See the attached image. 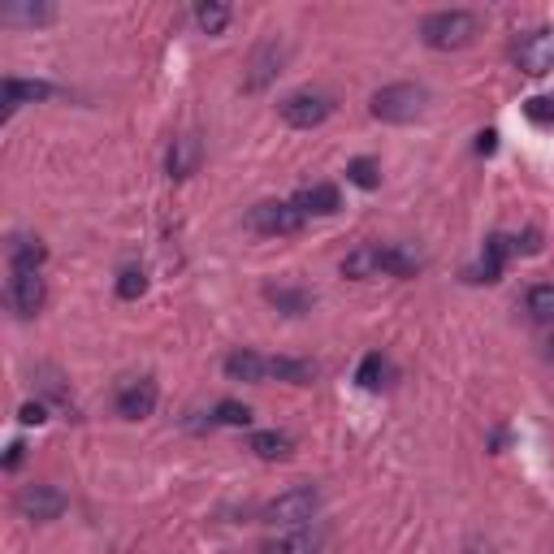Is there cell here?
Here are the masks:
<instances>
[{
    "label": "cell",
    "instance_id": "obj_1",
    "mask_svg": "<svg viewBox=\"0 0 554 554\" xmlns=\"http://www.w3.org/2000/svg\"><path fill=\"white\" fill-rule=\"evenodd\" d=\"M481 13L477 9H433L420 18V44L433 52H459L477 44L481 35Z\"/></svg>",
    "mask_w": 554,
    "mask_h": 554
},
{
    "label": "cell",
    "instance_id": "obj_2",
    "mask_svg": "<svg viewBox=\"0 0 554 554\" xmlns=\"http://www.w3.org/2000/svg\"><path fill=\"white\" fill-rule=\"evenodd\" d=\"M425 104H429V91L420 83H390V87L373 91L368 113H373L377 122H386V126H407V122H416V117L425 113Z\"/></svg>",
    "mask_w": 554,
    "mask_h": 554
},
{
    "label": "cell",
    "instance_id": "obj_3",
    "mask_svg": "<svg viewBox=\"0 0 554 554\" xmlns=\"http://www.w3.org/2000/svg\"><path fill=\"white\" fill-rule=\"evenodd\" d=\"M321 511V490L316 485H295V490L277 494L273 503H265L260 520L265 524H282V529H308Z\"/></svg>",
    "mask_w": 554,
    "mask_h": 554
},
{
    "label": "cell",
    "instance_id": "obj_4",
    "mask_svg": "<svg viewBox=\"0 0 554 554\" xmlns=\"http://www.w3.org/2000/svg\"><path fill=\"white\" fill-rule=\"evenodd\" d=\"M303 217L290 200H260L247 208V226L256 234H265V239H286V234H299L303 230Z\"/></svg>",
    "mask_w": 554,
    "mask_h": 554
},
{
    "label": "cell",
    "instance_id": "obj_5",
    "mask_svg": "<svg viewBox=\"0 0 554 554\" xmlns=\"http://www.w3.org/2000/svg\"><path fill=\"white\" fill-rule=\"evenodd\" d=\"M277 113H282V122L295 126V130H316V126L329 122V113H334V100H329L325 91L303 87V91H290V96L277 104Z\"/></svg>",
    "mask_w": 554,
    "mask_h": 554
},
{
    "label": "cell",
    "instance_id": "obj_6",
    "mask_svg": "<svg viewBox=\"0 0 554 554\" xmlns=\"http://www.w3.org/2000/svg\"><path fill=\"white\" fill-rule=\"evenodd\" d=\"M13 507H18V516L31 520V524H52V520L65 516L70 503H65V494L57 485H26V490L13 498Z\"/></svg>",
    "mask_w": 554,
    "mask_h": 554
},
{
    "label": "cell",
    "instance_id": "obj_7",
    "mask_svg": "<svg viewBox=\"0 0 554 554\" xmlns=\"http://www.w3.org/2000/svg\"><path fill=\"white\" fill-rule=\"evenodd\" d=\"M156 403H161V386H156L152 377L122 381V386H117V399H113V407H117V416H122V420H148L156 412Z\"/></svg>",
    "mask_w": 554,
    "mask_h": 554
},
{
    "label": "cell",
    "instance_id": "obj_8",
    "mask_svg": "<svg viewBox=\"0 0 554 554\" xmlns=\"http://www.w3.org/2000/svg\"><path fill=\"white\" fill-rule=\"evenodd\" d=\"M286 39H277V35H269L265 44H256V52H252V65H247V78H243V87L247 91H265L277 74H282V65H286Z\"/></svg>",
    "mask_w": 554,
    "mask_h": 554
},
{
    "label": "cell",
    "instance_id": "obj_9",
    "mask_svg": "<svg viewBox=\"0 0 554 554\" xmlns=\"http://www.w3.org/2000/svg\"><path fill=\"white\" fill-rule=\"evenodd\" d=\"M5 299H9V308L18 312L22 321H31V316L44 312L48 286H44V277H39V273H18V269H13L9 286H5Z\"/></svg>",
    "mask_w": 554,
    "mask_h": 554
},
{
    "label": "cell",
    "instance_id": "obj_10",
    "mask_svg": "<svg viewBox=\"0 0 554 554\" xmlns=\"http://www.w3.org/2000/svg\"><path fill=\"white\" fill-rule=\"evenodd\" d=\"M511 256H516V239H511V234H490V239H485V247H481V256H477V265L468 269V282L494 286L498 277H503V269H507Z\"/></svg>",
    "mask_w": 554,
    "mask_h": 554
},
{
    "label": "cell",
    "instance_id": "obj_11",
    "mask_svg": "<svg viewBox=\"0 0 554 554\" xmlns=\"http://www.w3.org/2000/svg\"><path fill=\"white\" fill-rule=\"evenodd\" d=\"M516 65L524 74L542 78L554 74V26H542V31H529L516 44Z\"/></svg>",
    "mask_w": 554,
    "mask_h": 554
},
{
    "label": "cell",
    "instance_id": "obj_12",
    "mask_svg": "<svg viewBox=\"0 0 554 554\" xmlns=\"http://www.w3.org/2000/svg\"><path fill=\"white\" fill-rule=\"evenodd\" d=\"M200 165H204V143H200V135H178L174 143H169L165 174L174 178V182H187L191 174H200Z\"/></svg>",
    "mask_w": 554,
    "mask_h": 554
},
{
    "label": "cell",
    "instance_id": "obj_13",
    "mask_svg": "<svg viewBox=\"0 0 554 554\" xmlns=\"http://www.w3.org/2000/svg\"><path fill=\"white\" fill-rule=\"evenodd\" d=\"M0 22L5 26H52L57 22V5H48V0H9V5H0Z\"/></svg>",
    "mask_w": 554,
    "mask_h": 554
},
{
    "label": "cell",
    "instance_id": "obj_14",
    "mask_svg": "<svg viewBox=\"0 0 554 554\" xmlns=\"http://www.w3.org/2000/svg\"><path fill=\"white\" fill-rule=\"evenodd\" d=\"M52 96V83H39V78H5V96H0V117H9L22 109V104H35V100H48Z\"/></svg>",
    "mask_w": 554,
    "mask_h": 554
},
{
    "label": "cell",
    "instance_id": "obj_15",
    "mask_svg": "<svg viewBox=\"0 0 554 554\" xmlns=\"http://www.w3.org/2000/svg\"><path fill=\"white\" fill-rule=\"evenodd\" d=\"M290 204H295L303 217H334L342 208V195H338V187H329V182H312V187H303Z\"/></svg>",
    "mask_w": 554,
    "mask_h": 554
},
{
    "label": "cell",
    "instance_id": "obj_16",
    "mask_svg": "<svg viewBox=\"0 0 554 554\" xmlns=\"http://www.w3.org/2000/svg\"><path fill=\"white\" fill-rule=\"evenodd\" d=\"M325 537L316 529H286L269 537V542H260V554H321Z\"/></svg>",
    "mask_w": 554,
    "mask_h": 554
},
{
    "label": "cell",
    "instance_id": "obj_17",
    "mask_svg": "<svg viewBox=\"0 0 554 554\" xmlns=\"http://www.w3.org/2000/svg\"><path fill=\"white\" fill-rule=\"evenodd\" d=\"M5 252H9V269H18V273H39L48 260V247L35 234H13Z\"/></svg>",
    "mask_w": 554,
    "mask_h": 554
},
{
    "label": "cell",
    "instance_id": "obj_18",
    "mask_svg": "<svg viewBox=\"0 0 554 554\" xmlns=\"http://www.w3.org/2000/svg\"><path fill=\"white\" fill-rule=\"evenodd\" d=\"M247 451H252L256 459H269V464H277V459L295 455V438L282 433V429H256L252 438H247Z\"/></svg>",
    "mask_w": 554,
    "mask_h": 554
},
{
    "label": "cell",
    "instance_id": "obj_19",
    "mask_svg": "<svg viewBox=\"0 0 554 554\" xmlns=\"http://www.w3.org/2000/svg\"><path fill=\"white\" fill-rule=\"evenodd\" d=\"M269 377L286 381V386H312L316 377H321V368L312 360H299V355H273L269 360Z\"/></svg>",
    "mask_w": 554,
    "mask_h": 554
},
{
    "label": "cell",
    "instance_id": "obj_20",
    "mask_svg": "<svg viewBox=\"0 0 554 554\" xmlns=\"http://www.w3.org/2000/svg\"><path fill=\"white\" fill-rule=\"evenodd\" d=\"M226 377L230 381H252V386H260V381L269 377V360L260 351H230L226 355Z\"/></svg>",
    "mask_w": 554,
    "mask_h": 554
},
{
    "label": "cell",
    "instance_id": "obj_21",
    "mask_svg": "<svg viewBox=\"0 0 554 554\" xmlns=\"http://www.w3.org/2000/svg\"><path fill=\"white\" fill-rule=\"evenodd\" d=\"M342 277H351V282L381 277V243H360L355 252H347V260H342Z\"/></svg>",
    "mask_w": 554,
    "mask_h": 554
},
{
    "label": "cell",
    "instance_id": "obj_22",
    "mask_svg": "<svg viewBox=\"0 0 554 554\" xmlns=\"http://www.w3.org/2000/svg\"><path fill=\"white\" fill-rule=\"evenodd\" d=\"M420 260L412 247H403V243H381V277H416L420 273Z\"/></svg>",
    "mask_w": 554,
    "mask_h": 554
},
{
    "label": "cell",
    "instance_id": "obj_23",
    "mask_svg": "<svg viewBox=\"0 0 554 554\" xmlns=\"http://www.w3.org/2000/svg\"><path fill=\"white\" fill-rule=\"evenodd\" d=\"M265 299L286 316H303V312H312V303H316L312 290H303V286H265Z\"/></svg>",
    "mask_w": 554,
    "mask_h": 554
},
{
    "label": "cell",
    "instance_id": "obj_24",
    "mask_svg": "<svg viewBox=\"0 0 554 554\" xmlns=\"http://www.w3.org/2000/svg\"><path fill=\"white\" fill-rule=\"evenodd\" d=\"M390 377H394V368H390V360H386L381 351L364 355L360 368H355V381H360L364 390H381V386H390Z\"/></svg>",
    "mask_w": 554,
    "mask_h": 554
},
{
    "label": "cell",
    "instance_id": "obj_25",
    "mask_svg": "<svg viewBox=\"0 0 554 554\" xmlns=\"http://www.w3.org/2000/svg\"><path fill=\"white\" fill-rule=\"evenodd\" d=\"M524 312H529L537 325H554V282L529 286V295H524Z\"/></svg>",
    "mask_w": 554,
    "mask_h": 554
},
{
    "label": "cell",
    "instance_id": "obj_26",
    "mask_svg": "<svg viewBox=\"0 0 554 554\" xmlns=\"http://www.w3.org/2000/svg\"><path fill=\"white\" fill-rule=\"evenodd\" d=\"M230 5H221V0H204V5H195V26H200L204 35H221L230 26Z\"/></svg>",
    "mask_w": 554,
    "mask_h": 554
},
{
    "label": "cell",
    "instance_id": "obj_27",
    "mask_svg": "<svg viewBox=\"0 0 554 554\" xmlns=\"http://www.w3.org/2000/svg\"><path fill=\"white\" fill-rule=\"evenodd\" d=\"M208 425H226V429H247L252 425V407L239 403V399H221L208 416Z\"/></svg>",
    "mask_w": 554,
    "mask_h": 554
},
{
    "label": "cell",
    "instance_id": "obj_28",
    "mask_svg": "<svg viewBox=\"0 0 554 554\" xmlns=\"http://www.w3.org/2000/svg\"><path fill=\"white\" fill-rule=\"evenodd\" d=\"M347 182L360 191H377L381 187V165L373 161V156H355V161L347 165Z\"/></svg>",
    "mask_w": 554,
    "mask_h": 554
},
{
    "label": "cell",
    "instance_id": "obj_29",
    "mask_svg": "<svg viewBox=\"0 0 554 554\" xmlns=\"http://www.w3.org/2000/svg\"><path fill=\"white\" fill-rule=\"evenodd\" d=\"M148 295V273L143 269H122L117 273V299H143Z\"/></svg>",
    "mask_w": 554,
    "mask_h": 554
},
{
    "label": "cell",
    "instance_id": "obj_30",
    "mask_svg": "<svg viewBox=\"0 0 554 554\" xmlns=\"http://www.w3.org/2000/svg\"><path fill=\"white\" fill-rule=\"evenodd\" d=\"M524 113H529V122H537V126H554V100L550 96L529 100V104H524Z\"/></svg>",
    "mask_w": 554,
    "mask_h": 554
},
{
    "label": "cell",
    "instance_id": "obj_31",
    "mask_svg": "<svg viewBox=\"0 0 554 554\" xmlns=\"http://www.w3.org/2000/svg\"><path fill=\"white\" fill-rule=\"evenodd\" d=\"M18 420H22V425H44V420H48V399H31V403H22Z\"/></svg>",
    "mask_w": 554,
    "mask_h": 554
},
{
    "label": "cell",
    "instance_id": "obj_32",
    "mask_svg": "<svg viewBox=\"0 0 554 554\" xmlns=\"http://www.w3.org/2000/svg\"><path fill=\"white\" fill-rule=\"evenodd\" d=\"M477 152H481V156H494V152H498V135H494V130L477 135Z\"/></svg>",
    "mask_w": 554,
    "mask_h": 554
},
{
    "label": "cell",
    "instance_id": "obj_33",
    "mask_svg": "<svg viewBox=\"0 0 554 554\" xmlns=\"http://www.w3.org/2000/svg\"><path fill=\"white\" fill-rule=\"evenodd\" d=\"M22 451H26V446H22V442H13V446H9V455H5V468H9V472H13V468H18V464H22Z\"/></svg>",
    "mask_w": 554,
    "mask_h": 554
},
{
    "label": "cell",
    "instance_id": "obj_34",
    "mask_svg": "<svg viewBox=\"0 0 554 554\" xmlns=\"http://www.w3.org/2000/svg\"><path fill=\"white\" fill-rule=\"evenodd\" d=\"M546 360H550V364H554V334H550V338H546Z\"/></svg>",
    "mask_w": 554,
    "mask_h": 554
},
{
    "label": "cell",
    "instance_id": "obj_35",
    "mask_svg": "<svg viewBox=\"0 0 554 554\" xmlns=\"http://www.w3.org/2000/svg\"><path fill=\"white\" fill-rule=\"evenodd\" d=\"M468 554H494V550H468Z\"/></svg>",
    "mask_w": 554,
    "mask_h": 554
}]
</instances>
